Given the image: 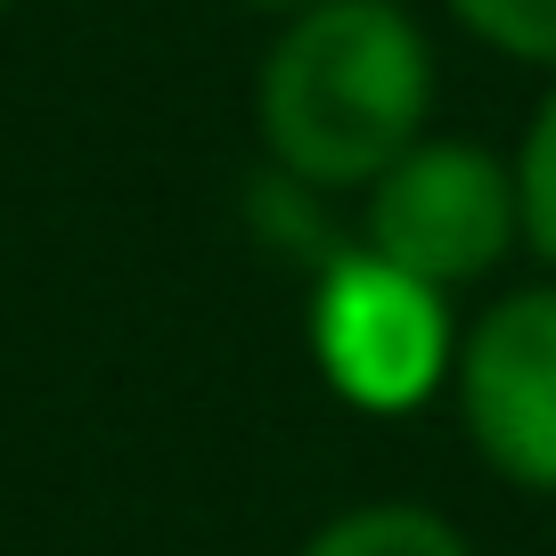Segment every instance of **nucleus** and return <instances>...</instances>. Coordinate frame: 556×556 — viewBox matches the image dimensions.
Wrapping results in <instances>:
<instances>
[{"label": "nucleus", "instance_id": "1", "mask_svg": "<svg viewBox=\"0 0 556 556\" xmlns=\"http://www.w3.org/2000/svg\"><path fill=\"white\" fill-rule=\"evenodd\" d=\"M434 50L401 0H319L262 58L254 115L270 156L312 189H377L426 139Z\"/></svg>", "mask_w": 556, "mask_h": 556}, {"label": "nucleus", "instance_id": "2", "mask_svg": "<svg viewBox=\"0 0 556 556\" xmlns=\"http://www.w3.org/2000/svg\"><path fill=\"white\" fill-rule=\"evenodd\" d=\"M523 238L516 173L483 139H417L393 173L368 189V254L426 287H475Z\"/></svg>", "mask_w": 556, "mask_h": 556}, {"label": "nucleus", "instance_id": "3", "mask_svg": "<svg viewBox=\"0 0 556 556\" xmlns=\"http://www.w3.org/2000/svg\"><path fill=\"white\" fill-rule=\"evenodd\" d=\"M312 352L328 384L361 409H417L458 361L451 344V295L426 278L393 270L361 245L344 254L312 295Z\"/></svg>", "mask_w": 556, "mask_h": 556}, {"label": "nucleus", "instance_id": "4", "mask_svg": "<svg viewBox=\"0 0 556 556\" xmlns=\"http://www.w3.org/2000/svg\"><path fill=\"white\" fill-rule=\"evenodd\" d=\"M458 417L491 475L556 491V287L500 295L458 344Z\"/></svg>", "mask_w": 556, "mask_h": 556}, {"label": "nucleus", "instance_id": "5", "mask_svg": "<svg viewBox=\"0 0 556 556\" xmlns=\"http://www.w3.org/2000/svg\"><path fill=\"white\" fill-rule=\"evenodd\" d=\"M295 556H475V548L458 540L451 516H434V507L377 500V507H352V516L319 523Z\"/></svg>", "mask_w": 556, "mask_h": 556}, {"label": "nucleus", "instance_id": "6", "mask_svg": "<svg viewBox=\"0 0 556 556\" xmlns=\"http://www.w3.org/2000/svg\"><path fill=\"white\" fill-rule=\"evenodd\" d=\"M451 17L500 58L556 66V0H451Z\"/></svg>", "mask_w": 556, "mask_h": 556}, {"label": "nucleus", "instance_id": "7", "mask_svg": "<svg viewBox=\"0 0 556 556\" xmlns=\"http://www.w3.org/2000/svg\"><path fill=\"white\" fill-rule=\"evenodd\" d=\"M516 205H523L532 254L556 270V90L532 106V131H523V148H516Z\"/></svg>", "mask_w": 556, "mask_h": 556}, {"label": "nucleus", "instance_id": "8", "mask_svg": "<svg viewBox=\"0 0 556 556\" xmlns=\"http://www.w3.org/2000/svg\"><path fill=\"white\" fill-rule=\"evenodd\" d=\"M245 9H287L295 17V9H319V0H245Z\"/></svg>", "mask_w": 556, "mask_h": 556}, {"label": "nucleus", "instance_id": "9", "mask_svg": "<svg viewBox=\"0 0 556 556\" xmlns=\"http://www.w3.org/2000/svg\"><path fill=\"white\" fill-rule=\"evenodd\" d=\"M0 9H9V0H0Z\"/></svg>", "mask_w": 556, "mask_h": 556}]
</instances>
